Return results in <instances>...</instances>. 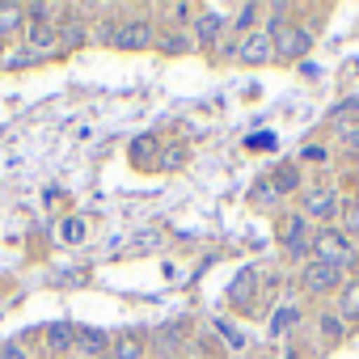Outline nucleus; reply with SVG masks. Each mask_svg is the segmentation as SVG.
<instances>
[{
	"instance_id": "9",
	"label": "nucleus",
	"mask_w": 359,
	"mask_h": 359,
	"mask_svg": "<svg viewBox=\"0 0 359 359\" xmlns=\"http://www.w3.org/2000/svg\"><path fill=\"white\" fill-rule=\"evenodd\" d=\"M334 208H338V195H334L330 187H317V191H309V199H304V212H309V216H334Z\"/></svg>"
},
{
	"instance_id": "3",
	"label": "nucleus",
	"mask_w": 359,
	"mask_h": 359,
	"mask_svg": "<svg viewBox=\"0 0 359 359\" xmlns=\"http://www.w3.org/2000/svg\"><path fill=\"white\" fill-rule=\"evenodd\" d=\"M148 43H152V22H144V18L118 22V30H114V47H123V51H140V47H148Z\"/></svg>"
},
{
	"instance_id": "7",
	"label": "nucleus",
	"mask_w": 359,
	"mask_h": 359,
	"mask_svg": "<svg viewBox=\"0 0 359 359\" xmlns=\"http://www.w3.org/2000/svg\"><path fill=\"white\" fill-rule=\"evenodd\" d=\"M30 51L34 55H55L60 51V30L47 26V22H34L30 26Z\"/></svg>"
},
{
	"instance_id": "13",
	"label": "nucleus",
	"mask_w": 359,
	"mask_h": 359,
	"mask_svg": "<svg viewBox=\"0 0 359 359\" xmlns=\"http://www.w3.org/2000/svg\"><path fill=\"white\" fill-rule=\"evenodd\" d=\"M47 346L51 351H68L72 346V325H51L47 330Z\"/></svg>"
},
{
	"instance_id": "12",
	"label": "nucleus",
	"mask_w": 359,
	"mask_h": 359,
	"mask_svg": "<svg viewBox=\"0 0 359 359\" xmlns=\"http://www.w3.org/2000/svg\"><path fill=\"white\" fill-rule=\"evenodd\" d=\"M81 43H85V22L68 18V22L60 26V47H64V51H76Z\"/></svg>"
},
{
	"instance_id": "26",
	"label": "nucleus",
	"mask_w": 359,
	"mask_h": 359,
	"mask_svg": "<svg viewBox=\"0 0 359 359\" xmlns=\"http://www.w3.org/2000/svg\"><path fill=\"white\" fill-rule=\"evenodd\" d=\"M304 161H325V148H304Z\"/></svg>"
},
{
	"instance_id": "11",
	"label": "nucleus",
	"mask_w": 359,
	"mask_h": 359,
	"mask_svg": "<svg viewBox=\"0 0 359 359\" xmlns=\"http://www.w3.org/2000/svg\"><path fill=\"white\" fill-rule=\"evenodd\" d=\"M254 287H258V271H254V266H245V271H241V275L233 279V287H229V296L245 304V300L254 296Z\"/></svg>"
},
{
	"instance_id": "4",
	"label": "nucleus",
	"mask_w": 359,
	"mask_h": 359,
	"mask_svg": "<svg viewBox=\"0 0 359 359\" xmlns=\"http://www.w3.org/2000/svg\"><path fill=\"white\" fill-rule=\"evenodd\" d=\"M342 283V266H330V262H309L304 266V287L309 292H334Z\"/></svg>"
},
{
	"instance_id": "25",
	"label": "nucleus",
	"mask_w": 359,
	"mask_h": 359,
	"mask_svg": "<svg viewBox=\"0 0 359 359\" xmlns=\"http://www.w3.org/2000/svg\"><path fill=\"white\" fill-rule=\"evenodd\" d=\"M250 148H275V135H266V131L262 135H250Z\"/></svg>"
},
{
	"instance_id": "21",
	"label": "nucleus",
	"mask_w": 359,
	"mask_h": 359,
	"mask_svg": "<svg viewBox=\"0 0 359 359\" xmlns=\"http://www.w3.org/2000/svg\"><path fill=\"white\" fill-rule=\"evenodd\" d=\"M60 237H64V241H81V237H85V229H81V220H68V224L60 229Z\"/></svg>"
},
{
	"instance_id": "8",
	"label": "nucleus",
	"mask_w": 359,
	"mask_h": 359,
	"mask_svg": "<svg viewBox=\"0 0 359 359\" xmlns=\"http://www.w3.org/2000/svg\"><path fill=\"white\" fill-rule=\"evenodd\" d=\"M237 55H241L245 64H266V60L275 55V43H271V34H250V39L237 47Z\"/></svg>"
},
{
	"instance_id": "23",
	"label": "nucleus",
	"mask_w": 359,
	"mask_h": 359,
	"mask_svg": "<svg viewBox=\"0 0 359 359\" xmlns=\"http://www.w3.org/2000/svg\"><path fill=\"white\" fill-rule=\"evenodd\" d=\"M216 325H220V330H224V338H229V342H233V346H245V334H241V330H233V325H229V321H216Z\"/></svg>"
},
{
	"instance_id": "24",
	"label": "nucleus",
	"mask_w": 359,
	"mask_h": 359,
	"mask_svg": "<svg viewBox=\"0 0 359 359\" xmlns=\"http://www.w3.org/2000/svg\"><path fill=\"white\" fill-rule=\"evenodd\" d=\"M0 359H26V351L18 342H9V346H0Z\"/></svg>"
},
{
	"instance_id": "20",
	"label": "nucleus",
	"mask_w": 359,
	"mask_h": 359,
	"mask_svg": "<svg viewBox=\"0 0 359 359\" xmlns=\"http://www.w3.org/2000/svg\"><path fill=\"white\" fill-rule=\"evenodd\" d=\"M254 13H258L254 5H241V9H237V18H233V26H237V30H245V26L254 22Z\"/></svg>"
},
{
	"instance_id": "2",
	"label": "nucleus",
	"mask_w": 359,
	"mask_h": 359,
	"mask_svg": "<svg viewBox=\"0 0 359 359\" xmlns=\"http://www.w3.org/2000/svg\"><path fill=\"white\" fill-rule=\"evenodd\" d=\"M271 43H275V55H283V60H296V55H304L309 51V30H300V26H275V34H271Z\"/></svg>"
},
{
	"instance_id": "5",
	"label": "nucleus",
	"mask_w": 359,
	"mask_h": 359,
	"mask_svg": "<svg viewBox=\"0 0 359 359\" xmlns=\"http://www.w3.org/2000/svg\"><path fill=\"white\" fill-rule=\"evenodd\" d=\"M283 245H287L292 258H304V250H309V224H304V216H287L283 220Z\"/></svg>"
},
{
	"instance_id": "19",
	"label": "nucleus",
	"mask_w": 359,
	"mask_h": 359,
	"mask_svg": "<svg viewBox=\"0 0 359 359\" xmlns=\"http://www.w3.org/2000/svg\"><path fill=\"white\" fill-rule=\"evenodd\" d=\"M161 51H165V55H187V51H191V39H182V34H169V39L161 43Z\"/></svg>"
},
{
	"instance_id": "6",
	"label": "nucleus",
	"mask_w": 359,
	"mask_h": 359,
	"mask_svg": "<svg viewBox=\"0 0 359 359\" xmlns=\"http://www.w3.org/2000/svg\"><path fill=\"white\" fill-rule=\"evenodd\" d=\"M72 342H76L89 359H97V355L110 346V334H106V330H93V325H76V330H72Z\"/></svg>"
},
{
	"instance_id": "18",
	"label": "nucleus",
	"mask_w": 359,
	"mask_h": 359,
	"mask_svg": "<svg viewBox=\"0 0 359 359\" xmlns=\"http://www.w3.org/2000/svg\"><path fill=\"white\" fill-rule=\"evenodd\" d=\"M296 182H300V177H296V169H292V165H283V169L275 173V182H271V191H296Z\"/></svg>"
},
{
	"instance_id": "15",
	"label": "nucleus",
	"mask_w": 359,
	"mask_h": 359,
	"mask_svg": "<svg viewBox=\"0 0 359 359\" xmlns=\"http://www.w3.org/2000/svg\"><path fill=\"white\" fill-rule=\"evenodd\" d=\"M292 325H296V309H279V313L271 317V334H275V338H283Z\"/></svg>"
},
{
	"instance_id": "16",
	"label": "nucleus",
	"mask_w": 359,
	"mask_h": 359,
	"mask_svg": "<svg viewBox=\"0 0 359 359\" xmlns=\"http://www.w3.org/2000/svg\"><path fill=\"white\" fill-rule=\"evenodd\" d=\"M342 317H359V283L342 287Z\"/></svg>"
},
{
	"instance_id": "17",
	"label": "nucleus",
	"mask_w": 359,
	"mask_h": 359,
	"mask_svg": "<svg viewBox=\"0 0 359 359\" xmlns=\"http://www.w3.org/2000/svg\"><path fill=\"white\" fill-rule=\"evenodd\" d=\"M18 18H22L18 5H0V34H13L18 30Z\"/></svg>"
},
{
	"instance_id": "14",
	"label": "nucleus",
	"mask_w": 359,
	"mask_h": 359,
	"mask_svg": "<svg viewBox=\"0 0 359 359\" xmlns=\"http://www.w3.org/2000/svg\"><path fill=\"white\" fill-rule=\"evenodd\" d=\"M114 359H140L135 334H118V338H114Z\"/></svg>"
},
{
	"instance_id": "1",
	"label": "nucleus",
	"mask_w": 359,
	"mask_h": 359,
	"mask_svg": "<svg viewBox=\"0 0 359 359\" xmlns=\"http://www.w3.org/2000/svg\"><path fill=\"white\" fill-rule=\"evenodd\" d=\"M313 250H317V262H330V266H351V262H355V245H351L338 229L317 233Z\"/></svg>"
},
{
	"instance_id": "22",
	"label": "nucleus",
	"mask_w": 359,
	"mask_h": 359,
	"mask_svg": "<svg viewBox=\"0 0 359 359\" xmlns=\"http://www.w3.org/2000/svg\"><path fill=\"white\" fill-rule=\"evenodd\" d=\"M321 334H325V338L334 342V338L342 334V325H338V317H321Z\"/></svg>"
},
{
	"instance_id": "10",
	"label": "nucleus",
	"mask_w": 359,
	"mask_h": 359,
	"mask_svg": "<svg viewBox=\"0 0 359 359\" xmlns=\"http://www.w3.org/2000/svg\"><path fill=\"white\" fill-rule=\"evenodd\" d=\"M220 26H224V22H220V13H216V9H203V13H199V22H195L199 43H208V47H212V43L220 39Z\"/></svg>"
}]
</instances>
